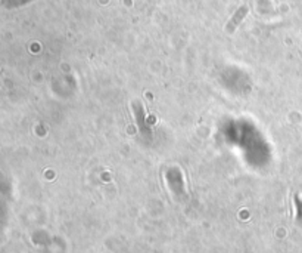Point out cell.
Segmentation results:
<instances>
[{
    "instance_id": "1",
    "label": "cell",
    "mask_w": 302,
    "mask_h": 253,
    "mask_svg": "<svg viewBox=\"0 0 302 253\" xmlns=\"http://www.w3.org/2000/svg\"><path fill=\"white\" fill-rule=\"evenodd\" d=\"M246 13H248V8H246V6H242L237 12L234 13V16L232 18V21H230L229 25H227V31H229V33H233V31L236 30V27L240 24V21L244 20Z\"/></svg>"
}]
</instances>
